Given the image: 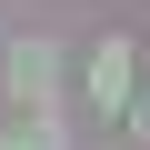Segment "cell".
<instances>
[{"label":"cell","mask_w":150,"mask_h":150,"mask_svg":"<svg viewBox=\"0 0 150 150\" xmlns=\"http://www.w3.org/2000/svg\"><path fill=\"white\" fill-rule=\"evenodd\" d=\"M130 140H150V90H140V100H130Z\"/></svg>","instance_id":"cell-4"},{"label":"cell","mask_w":150,"mask_h":150,"mask_svg":"<svg viewBox=\"0 0 150 150\" xmlns=\"http://www.w3.org/2000/svg\"><path fill=\"white\" fill-rule=\"evenodd\" d=\"M10 90H20L30 110L60 90V50H50V40H20V50H10Z\"/></svg>","instance_id":"cell-2"},{"label":"cell","mask_w":150,"mask_h":150,"mask_svg":"<svg viewBox=\"0 0 150 150\" xmlns=\"http://www.w3.org/2000/svg\"><path fill=\"white\" fill-rule=\"evenodd\" d=\"M130 60H140V50H130L120 30H110V40L90 50V100H100V110H120V120H130V100H140V80H130Z\"/></svg>","instance_id":"cell-1"},{"label":"cell","mask_w":150,"mask_h":150,"mask_svg":"<svg viewBox=\"0 0 150 150\" xmlns=\"http://www.w3.org/2000/svg\"><path fill=\"white\" fill-rule=\"evenodd\" d=\"M0 150H60V140H50V120H40V130H20V140H0Z\"/></svg>","instance_id":"cell-3"}]
</instances>
